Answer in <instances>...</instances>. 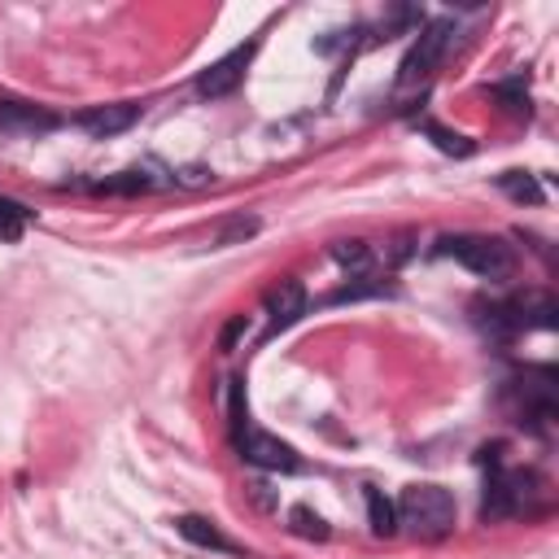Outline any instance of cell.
Instances as JSON below:
<instances>
[{
    "mask_svg": "<svg viewBox=\"0 0 559 559\" xmlns=\"http://www.w3.org/2000/svg\"><path fill=\"white\" fill-rule=\"evenodd\" d=\"M367 524H371L376 537H393L397 533V507L380 489H367Z\"/></svg>",
    "mask_w": 559,
    "mask_h": 559,
    "instance_id": "cell-12",
    "label": "cell"
},
{
    "mask_svg": "<svg viewBox=\"0 0 559 559\" xmlns=\"http://www.w3.org/2000/svg\"><path fill=\"white\" fill-rule=\"evenodd\" d=\"M258 231V218H227L223 227H218V236H214V245H236V240H245V236H253Z\"/></svg>",
    "mask_w": 559,
    "mask_h": 559,
    "instance_id": "cell-19",
    "label": "cell"
},
{
    "mask_svg": "<svg viewBox=\"0 0 559 559\" xmlns=\"http://www.w3.org/2000/svg\"><path fill=\"white\" fill-rule=\"evenodd\" d=\"M498 188H502L511 201H520V205H542V183H537L528 170H507V175H498Z\"/></svg>",
    "mask_w": 559,
    "mask_h": 559,
    "instance_id": "cell-13",
    "label": "cell"
},
{
    "mask_svg": "<svg viewBox=\"0 0 559 559\" xmlns=\"http://www.w3.org/2000/svg\"><path fill=\"white\" fill-rule=\"evenodd\" d=\"M288 528H293L297 537H306V542H323V537H328L323 515L310 511V507H293V511H288Z\"/></svg>",
    "mask_w": 559,
    "mask_h": 559,
    "instance_id": "cell-16",
    "label": "cell"
},
{
    "mask_svg": "<svg viewBox=\"0 0 559 559\" xmlns=\"http://www.w3.org/2000/svg\"><path fill=\"white\" fill-rule=\"evenodd\" d=\"M135 118H140V105H135V100H114V105H87L83 114H74V122H79V127H83L87 135H96V140L131 131V127H135Z\"/></svg>",
    "mask_w": 559,
    "mask_h": 559,
    "instance_id": "cell-7",
    "label": "cell"
},
{
    "mask_svg": "<svg viewBox=\"0 0 559 559\" xmlns=\"http://www.w3.org/2000/svg\"><path fill=\"white\" fill-rule=\"evenodd\" d=\"M493 96L511 109V114H528V92H524V79H507L493 87Z\"/></svg>",
    "mask_w": 559,
    "mask_h": 559,
    "instance_id": "cell-17",
    "label": "cell"
},
{
    "mask_svg": "<svg viewBox=\"0 0 559 559\" xmlns=\"http://www.w3.org/2000/svg\"><path fill=\"white\" fill-rule=\"evenodd\" d=\"M397 524H406L419 542H437L454 528V498L441 485H406L397 498Z\"/></svg>",
    "mask_w": 559,
    "mask_h": 559,
    "instance_id": "cell-1",
    "label": "cell"
},
{
    "mask_svg": "<svg viewBox=\"0 0 559 559\" xmlns=\"http://www.w3.org/2000/svg\"><path fill=\"white\" fill-rule=\"evenodd\" d=\"M249 57H253V44H245V48H231L227 57H218L210 70H201V74H197V92H201L205 100H218V96L236 92V83L245 79V66H249Z\"/></svg>",
    "mask_w": 559,
    "mask_h": 559,
    "instance_id": "cell-6",
    "label": "cell"
},
{
    "mask_svg": "<svg viewBox=\"0 0 559 559\" xmlns=\"http://www.w3.org/2000/svg\"><path fill=\"white\" fill-rule=\"evenodd\" d=\"M240 328H245V314H236V319H231V323L223 328V336H218V345H223V349H231V341L240 336Z\"/></svg>",
    "mask_w": 559,
    "mask_h": 559,
    "instance_id": "cell-20",
    "label": "cell"
},
{
    "mask_svg": "<svg viewBox=\"0 0 559 559\" xmlns=\"http://www.w3.org/2000/svg\"><path fill=\"white\" fill-rule=\"evenodd\" d=\"M437 253L463 262L467 271H476L485 280H511V271H515V249L502 236H441Z\"/></svg>",
    "mask_w": 559,
    "mask_h": 559,
    "instance_id": "cell-2",
    "label": "cell"
},
{
    "mask_svg": "<svg viewBox=\"0 0 559 559\" xmlns=\"http://www.w3.org/2000/svg\"><path fill=\"white\" fill-rule=\"evenodd\" d=\"M332 258H336L345 271H362L371 253H367V245H362V240H341V245H332Z\"/></svg>",
    "mask_w": 559,
    "mask_h": 559,
    "instance_id": "cell-18",
    "label": "cell"
},
{
    "mask_svg": "<svg viewBox=\"0 0 559 559\" xmlns=\"http://www.w3.org/2000/svg\"><path fill=\"white\" fill-rule=\"evenodd\" d=\"M236 445H240L245 463H253V467H266V472H297L301 467L297 450L271 432H236Z\"/></svg>",
    "mask_w": 559,
    "mask_h": 559,
    "instance_id": "cell-5",
    "label": "cell"
},
{
    "mask_svg": "<svg viewBox=\"0 0 559 559\" xmlns=\"http://www.w3.org/2000/svg\"><path fill=\"white\" fill-rule=\"evenodd\" d=\"M533 493V476L528 472H507V467H489V480H485V498H480V520H507L515 511H524Z\"/></svg>",
    "mask_w": 559,
    "mask_h": 559,
    "instance_id": "cell-3",
    "label": "cell"
},
{
    "mask_svg": "<svg viewBox=\"0 0 559 559\" xmlns=\"http://www.w3.org/2000/svg\"><path fill=\"white\" fill-rule=\"evenodd\" d=\"M266 314H271V328L297 323V319L306 314V288H301V280H293V275L275 280V284L266 288Z\"/></svg>",
    "mask_w": 559,
    "mask_h": 559,
    "instance_id": "cell-8",
    "label": "cell"
},
{
    "mask_svg": "<svg viewBox=\"0 0 559 559\" xmlns=\"http://www.w3.org/2000/svg\"><path fill=\"white\" fill-rule=\"evenodd\" d=\"M424 135L441 148V153H450V157H472V140L467 135H459V131H445V127H437V122H424Z\"/></svg>",
    "mask_w": 559,
    "mask_h": 559,
    "instance_id": "cell-15",
    "label": "cell"
},
{
    "mask_svg": "<svg viewBox=\"0 0 559 559\" xmlns=\"http://www.w3.org/2000/svg\"><path fill=\"white\" fill-rule=\"evenodd\" d=\"M0 127L13 131V135H22V131L35 135V131H52L57 118L48 109H35V105H22V100H0Z\"/></svg>",
    "mask_w": 559,
    "mask_h": 559,
    "instance_id": "cell-10",
    "label": "cell"
},
{
    "mask_svg": "<svg viewBox=\"0 0 559 559\" xmlns=\"http://www.w3.org/2000/svg\"><path fill=\"white\" fill-rule=\"evenodd\" d=\"M175 528H179V537L192 542V546H205V550H231V542H227L205 515H179Z\"/></svg>",
    "mask_w": 559,
    "mask_h": 559,
    "instance_id": "cell-11",
    "label": "cell"
},
{
    "mask_svg": "<svg viewBox=\"0 0 559 559\" xmlns=\"http://www.w3.org/2000/svg\"><path fill=\"white\" fill-rule=\"evenodd\" d=\"M445 39H450V22H428L419 31V39L411 44V52L402 57L397 66V87H415V83H428L441 52H445Z\"/></svg>",
    "mask_w": 559,
    "mask_h": 559,
    "instance_id": "cell-4",
    "label": "cell"
},
{
    "mask_svg": "<svg viewBox=\"0 0 559 559\" xmlns=\"http://www.w3.org/2000/svg\"><path fill=\"white\" fill-rule=\"evenodd\" d=\"M26 223H31V210L22 201H13V197H0V240L4 245H17L22 231H26Z\"/></svg>",
    "mask_w": 559,
    "mask_h": 559,
    "instance_id": "cell-14",
    "label": "cell"
},
{
    "mask_svg": "<svg viewBox=\"0 0 559 559\" xmlns=\"http://www.w3.org/2000/svg\"><path fill=\"white\" fill-rule=\"evenodd\" d=\"M507 314H511V328L520 332V328H555L559 319V306H555V297L550 293H524V297H515V301H507Z\"/></svg>",
    "mask_w": 559,
    "mask_h": 559,
    "instance_id": "cell-9",
    "label": "cell"
}]
</instances>
